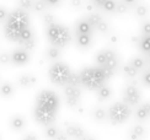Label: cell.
Wrapping results in <instances>:
<instances>
[{
	"label": "cell",
	"instance_id": "1",
	"mask_svg": "<svg viewBox=\"0 0 150 140\" xmlns=\"http://www.w3.org/2000/svg\"><path fill=\"white\" fill-rule=\"evenodd\" d=\"M46 35H47L49 43H51V46L59 48V49L64 48L71 42V33L69 28L57 22L47 27Z\"/></svg>",
	"mask_w": 150,
	"mask_h": 140
},
{
	"label": "cell",
	"instance_id": "2",
	"mask_svg": "<svg viewBox=\"0 0 150 140\" xmlns=\"http://www.w3.org/2000/svg\"><path fill=\"white\" fill-rule=\"evenodd\" d=\"M79 78H80V85L85 86L87 90H96V91L107 81L105 79L102 70L98 66L83 69L79 73Z\"/></svg>",
	"mask_w": 150,
	"mask_h": 140
},
{
	"label": "cell",
	"instance_id": "3",
	"mask_svg": "<svg viewBox=\"0 0 150 140\" xmlns=\"http://www.w3.org/2000/svg\"><path fill=\"white\" fill-rule=\"evenodd\" d=\"M130 116H132V108L124 105L123 102H116L111 105L107 113V118L113 125L123 124L130 118Z\"/></svg>",
	"mask_w": 150,
	"mask_h": 140
},
{
	"label": "cell",
	"instance_id": "4",
	"mask_svg": "<svg viewBox=\"0 0 150 140\" xmlns=\"http://www.w3.org/2000/svg\"><path fill=\"white\" fill-rule=\"evenodd\" d=\"M70 69L67 64L64 63H60L57 62L49 68L48 70V76L51 81L55 85H59V86H67V82L70 78Z\"/></svg>",
	"mask_w": 150,
	"mask_h": 140
},
{
	"label": "cell",
	"instance_id": "5",
	"mask_svg": "<svg viewBox=\"0 0 150 140\" xmlns=\"http://www.w3.org/2000/svg\"><path fill=\"white\" fill-rule=\"evenodd\" d=\"M6 26L12 27L17 31H22L23 28L30 27V17L26 11L21 9H16L6 17Z\"/></svg>",
	"mask_w": 150,
	"mask_h": 140
},
{
	"label": "cell",
	"instance_id": "6",
	"mask_svg": "<svg viewBox=\"0 0 150 140\" xmlns=\"http://www.w3.org/2000/svg\"><path fill=\"white\" fill-rule=\"evenodd\" d=\"M36 106H41L48 108V110L57 111L59 106V98L55 92L49 90H43L36 98Z\"/></svg>",
	"mask_w": 150,
	"mask_h": 140
},
{
	"label": "cell",
	"instance_id": "7",
	"mask_svg": "<svg viewBox=\"0 0 150 140\" xmlns=\"http://www.w3.org/2000/svg\"><path fill=\"white\" fill-rule=\"evenodd\" d=\"M33 116H35V119L40 124L45 125V127H48V125H52L53 122L55 120V117H57V111L48 110V108L41 107V106H35Z\"/></svg>",
	"mask_w": 150,
	"mask_h": 140
},
{
	"label": "cell",
	"instance_id": "8",
	"mask_svg": "<svg viewBox=\"0 0 150 140\" xmlns=\"http://www.w3.org/2000/svg\"><path fill=\"white\" fill-rule=\"evenodd\" d=\"M139 101H140L139 88L127 84L123 92V103L127 105L128 107H137L139 105Z\"/></svg>",
	"mask_w": 150,
	"mask_h": 140
},
{
	"label": "cell",
	"instance_id": "9",
	"mask_svg": "<svg viewBox=\"0 0 150 140\" xmlns=\"http://www.w3.org/2000/svg\"><path fill=\"white\" fill-rule=\"evenodd\" d=\"M64 134L68 136L69 140H80L83 136L86 135V132L84 128L79 124L75 123H65V130Z\"/></svg>",
	"mask_w": 150,
	"mask_h": 140
},
{
	"label": "cell",
	"instance_id": "10",
	"mask_svg": "<svg viewBox=\"0 0 150 140\" xmlns=\"http://www.w3.org/2000/svg\"><path fill=\"white\" fill-rule=\"evenodd\" d=\"M30 62V54L22 48H16L10 54V63L14 65H25Z\"/></svg>",
	"mask_w": 150,
	"mask_h": 140
},
{
	"label": "cell",
	"instance_id": "11",
	"mask_svg": "<svg viewBox=\"0 0 150 140\" xmlns=\"http://www.w3.org/2000/svg\"><path fill=\"white\" fill-rule=\"evenodd\" d=\"M26 119H25L23 116H21V114H14L10 120H9V125H10V128L12 130H15V132H21L25 128H26Z\"/></svg>",
	"mask_w": 150,
	"mask_h": 140
},
{
	"label": "cell",
	"instance_id": "12",
	"mask_svg": "<svg viewBox=\"0 0 150 140\" xmlns=\"http://www.w3.org/2000/svg\"><path fill=\"white\" fill-rule=\"evenodd\" d=\"M146 135V128L143 124H137L132 127V129L128 133L129 140H142Z\"/></svg>",
	"mask_w": 150,
	"mask_h": 140
},
{
	"label": "cell",
	"instance_id": "13",
	"mask_svg": "<svg viewBox=\"0 0 150 140\" xmlns=\"http://www.w3.org/2000/svg\"><path fill=\"white\" fill-rule=\"evenodd\" d=\"M36 82H37V78L35 75H31V74H22L17 78V84L23 88L32 87Z\"/></svg>",
	"mask_w": 150,
	"mask_h": 140
},
{
	"label": "cell",
	"instance_id": "14",
	"mask_svg": "<svg viewBox=\"0 0 150 140\" xmlns=\"http://www.w3.org/2000/svg\"><path fill=\"white\" fill-rule=\"evenodd\" d=\"M93 30L89 22H87L85 18H81L80 21H78L76 23V26H75V33H78V35H92L93 36Z\"/></svg>",
	"mask_w": 150,
	"mask_h": 140
},
{
	"label": "cell",
	"instance_id": "15",
	"mask_svg": "<svg viewBox=\"0 0 150 140\" xmlns=\"http://www.w3.org/2000/svg\"><path fill=\"white\" fill-rule=\"evenodd\" d=\"M75 41H76L78 47L83 48V49H87L92 43V35H78V33H75Z\"/></svg>",
	"mask_w": 150,
	"mask_h": 140
},
{
	"label": "cell",
	"instance_id": "16",
	"mask_svg": "<svg viewBox=\"0 0 150 140\" xmlns=\"http://www.w3.org/2000/svg\"><path fill=\"white\" fill-rule=\"evenodd\" d=\"M149 118V102H145L144 105L139 106L135 111V119L138 122L143 123Z\"/></svg>",
	"mask_w": 150,
	"mask_h": 140
},
{
	"label": "cell",
	"instance_id": "17",
	"mask_svg": "<svg viewBox=\"0 0 150 140\" xmlns=\"http://www.w3.org/2000/svg\"><path fill=\"white\" fill-rule=\"evenodd\" d=\"M15 93V87L14 85L9 81H4L0 84V96L4 98H10L12 95Z\"/></svg>",
	"mask_w": 150,
	"mask_h": 140
},
{
	"label": "cell",
	"instance_id": "18",
	"mask_svg": "<svg viewBox=\"0 0 150 140\" xmlns=\"http://www.w3.org/2000/svg\"><path fill=\"white\" fill-rule=\"evenodd\" d=\"M128 64L132 66L135 71H143L144 69H146V59H144L143 57H134L129 60Z\"/></svg>",
	"mask_w": 150,
	"mask_h": 140
},
{
	"label": "cell",
	"instance_id": "19",
	"mask_svg": "<svg viewBox=\"0 0 150 140\" xmlns=\"http://www.w3.org/2000/svg\"><path fill=\"white\" fill-rule=\"evenodd\" d=\"M96 93H97V98H98L100 102H105V101H107V100L111 98V96H112V90H111L110 86H107V85L105 84V85H102V86L96 91Z\"/></svg>",
	"mask_w": 150,
	"mask_h": 140
},
{
	"label": "cell",
	"instance_id": "20",
	"mask_svg": "<svg viewBox=\"0 0 150 140\" xmlns=\"http://www.w3.org/2000/svg\"><path fill=\"white\" fill-rule=\"evenodd\" d=\"M85 20H86L87 22H89V25H90V26H91L93 30H95L97 25L103 20V17H102V15L100 14V12L92 11V12H89V15H87V16L85 17Z\"/></svg>",
	"mask_w": 150,
	"mask_h": 140
},
{
	"label": "cell",
	"instance_id": "21",
	"mask_svg": "<svg viewBox=\"0 0 150 140\" xmlns=\"http://www.w3.org/2000/svg\"><path fill=\"white\" fill-rule=\"evenodd\" d=\"M20 32L21 31H17V30L12 28V27L6 26V25L4 26V35L11 42H16L17 43L18 41H20Z\"/></svg>",
	"mask_w": 150,
	"mask_h": 140
},
{
	"label": "cell",
	"instance_id": "22",
	"mask_svg": "<svg viewBox=\"0 0 150 140\" xmlns=\"http://www.w3.org/2000/svg\"><path fill=\"white\" fill-rule=\"evenodd\" d=\"M60 57H62V49L55 48V47H52V46L49 47V48H47V50H46V58H47L48 60L57 63Z\"/></svg>",
	"mask_w": 150,
	"mask_h": 140
},
{
	"label": "cell",
	"instance_id": "23",
	"mask_svg": "<svg viewBox=\"0 0 150 140\" xmlns=\"http://www.w3.org/2000/svg\"><path fill=\"white\" fill-rule=\"evenodd\" d=\"M62 130L59 129V127L57 125H48L46 127V129H45V136L48 139V140H55V138H57L59 135V133Z\"/></svg>",
	"mask_w": 150,
	"mask_h": 140
},
{
	"label": "cell",
	"instance_id": "24",
	"mask_svg": "<svg viewBox=\"0 0 150 140\" xmlns=\"http://www.w3.org/2000/svg\"><path fill=\"white\" fill-rule=\"evenodd\" d=\"M92 118L98 123H102L107 119V112L102 107H96L92 110Z\"/></svg>",
	"mask_w": 150,
	"mask_h": 140
},
{
	"label": "cell",
	"instance_id": "25",
	"mask_svg": "<svg viewBox=\"0 0 150 140\" xmlns=\"http://www.w3.org/2000/svg\"><path fill=\"white\" fill-rule=\"evenodd\" d=\"M63 92L67 97H73V98H78V100H80V97H81V90L79 87L64 86Z\"/></svg>",
	"mask_w": 150,
	"mask_h": 140
},
{
	"label": "cell",
	"instance_id": "26",
	"mask_svg": "<svg viewBox=\"0 0 150 140\" xmlns=\"http://www.w3.org/2000/svg\"><path fill=\"white\" fill-rule=\"evenodd\" d=\"M138 47L140 49L142 53L144 54H149V49H150V40L149 37H144V36H140L139 37V42H138Z\"/></svg>",
	"mask_w": 150,
	"mask_h": 140
},
{
	"label": "cell",
	"instance_id": "27",
	"mask_svg": "<svg viewBox=\"0 0 150 140\" xmlns=\"http://www.w3.org/2000/svg\"><path fill=\"white\" fill-rule=\"evenodd\" d=\"M122 73L124 74V76L130 81V80H133L137 78V75H138V71H135V70L130 66L129 64H126V65H123L122 68Z\"/></svg>",
	"mask_w": 150,
	"mask_h": 140
},
{
	"label": "cell",
	"instance_id": "28",
	"mask_svg": "<svg viewBox=\"0 0 150 140\" xmlns=\"http://www.w3.org/2000/svg\"><path fill=\"white\" fill-rule=\"evenodd\" d=\"M96 31L100 33V35H103V36H107L110 32H111V26L110 23L107 21L102 20L101 22H100L97 26H96Z\"/></svg>",
	"mask_w": 150,
	"mask_h": 140
},
{
	"label": "cell",
	"instance_id": "29",
	"mask_svg": "<svg viewBox=\"0 0 150 140\" xmlns=\"http://www.w3.org/2000/svg\"><path fill=\"white\" fill-rule=\"evenodd\" d=\"M32 38H35V35H33V32H32V30H31L30 27L23 28L21 32H20V41L17 42V44L21 43V42L30 41V40H32Z\"/></svg>",
	"mask_w": 150,
	"mask_h": 140
},
{
	"label": "cell",
	"instance_id": "30",
	"mask_svg": "<svg viewBox=\"0 0 150 140\" xmlns=\"http://www.w3.org/2000/svg\"><path fill=\"white\" fill-rule=\"evenodd\" d=\"M36 44H37L36 38H32V40H30V41H26V42H21V43H18V46H20V48H22L23 50H26V52L28 53V52H32V50L35 49Z\"/></svg>",
	"mask_w": 150,
	"mask_h": 140
},
{
	"label": "cell",
	"instance_id": "31",
	"mask_svg": "<svg viewBox=\"0 0 150 140\" xmlns=\"http://www.w3.org/2000/svg\"><path fill=\"white\" fill-rule=\"evenodd\" d=\"M42 21L48 27V26H51V25L55 23V16L52 14L51 11H46V12L42 14Z\"/></svg>",
	"mask_w": 150,
	"mask_h": 140
},
{
	"label": "cell",
	"instance_id": "32",
	"mask_svg": "<svg viewBox=\"0 0 150 140\" xmlns=\"http://www.w3.org/2000/svg\"><path fill=\"white\" fill-rule=\"evenodd\" d=\"M32 10L36 12V14H43V12L47 11V8H46V4L43 0H37V1H33V5H32Z\"/></svg>",
	"mask_w": 150,
	"mask_h": 140
},
{
	"label": "cell",
	"instance_id": "33",
	"mask_svg": "<svg viewBox=\"0 0 150 140\" xmlns=\"http://www.w3.org/2000/svg\"><path fill=\"white\" fill-rule=\"evenodd\" d=\"M67 86L79 87V86H80V78H79V74H76V73H71L69 80H68V82H67Z\"/></svg>",
	"mask_w": 150,
	"mask_h": 140
},
{
	"label": "cell",
	"instance_id": "34",
	"mask_svg": "<svg viewBox=\"0 0 150 140\" xmlns=\"http://www.w3.org/2000/svg\"><path fill=\"white\" fill-rule=\"evenodd\" d=\"M129 11V9L127 8V5L124 4V1H116V9H115V14L118 15H124Z\"/></svg>",
	"mask_w": 150,
	"mask_h": 140
},
{
	"label": "cell",
	"instance_id": "35",
	"mask_svg": "<svg viewBox=\"0 0 150 140\" xmlns=\"http://www.w3.org/2000/svg\"><path fill=\"white\" fill-rule=\"evenodd\" d=\"M140 82H142V85H144L145 87H149V85H150V73H149L148 69H145V70H143L142 71Z\"/></svg>",
	"mask_w": 150,
	"mask_h": 140
},
{
	"label": "cell",
	"instance_id": "36",
	"mask_svg": "<svg viewBox=\"0 0 150 140\" xmlns=\"http://www.w3.org/2000/svg\"><path fill=\"white\" fill-rule=\"evenodd\" d=\"M134 12H135V15L137 16H139V17H143L144 18L148 14V9H146V6L144 5H142V4H138L134 8Z\"/></svg>",
	"mask_w": 150,
	"mask_h": 140
},
{
	"label": "cell",
	"instance_id": "37",
	"mask_svg": "<svg viewBox=\"0 0 150 140\" xmlns=\"http://www.w3.org/2000/svg\"><path fill=\"white\" fill-rule=\"evenodd\" d=\"M32 5L33 1H31V0H21V1H18V9L27 12L28 10H32Z\"/></svg>",
	"mask_w": 150,
	"mask_h": 140
},
{
	"label": "cell",
	"instance_id": "38",
	"mask_svg": "<svg viewBox=\"0 0 150 140\" xmlns=\"http://www.w3.org/2000/svg\"><path fill=\"white\" fill-rule=\"evenodd\" d=\"M95 62H96V64H97L98 68L106 64V57L103 54V50H100V52H97L95 54Z\"/></svg>",
	"mask_w": 150,
	"mask_h": 140
},
{
	"label": "cell",
	"instance_id": "39",
	"mask_svg": "<svg viewBox=\"0 0 150 140\" xmlns=\"http://www.w3.org/2000/svg\"><path fill=\"white\" fill-rule=\"evenodd\" d=\"M65 105L69 107V108L76 110V108L80 106V100H78V98H73V97H67V98H65Z\"/></svg>",
	"mask_w": 150,
	"mask_h": 140
},
{
	"label": "cell",
	"instance_id": "40",
	"mask_svg": "<svg viewBox=\"0 0 150 140\" xmlns=\"http://www.w3.org/2000/svg\"><path fill=\"white\" fill-rule=\"evenodd\" d=\"M140 31H142V36L149 37V33H150V25H149V21H144V22L142 23Z\"/></svg>",
	"mask_w": 150,
	"mask_h": 140
},
{
	"label": "cell",
	"instance_id": "41",
	"mask_svg": "<svg viewBox=\"0 0 150 140\" xmlns=\"http://www.w3.org/2000/svg\"><path fill=\"white\" fill-rule=\"evenodd\" d=\"M100 69L102 70V73H103V76H105V79H106V80H108L110 78H112V76H113V75L116 74L115 71H112V70H111V69H108V68L106 66V65H102V66H100Z\"/></svg>",
	"mask_w": 150,
	"mask_h": 140
},
{
	"label": "cell",
	"instance_id": "42",
	"mask_svg": "<svg viewBox=\"0 0 150 140\" xmlns=\"http://www.w3.org/2000/svg\"><path fill=\"white\" fill-rule=\"evenodd\" d=\"M107 36H108V42L111 44H118L120 43V36H118L116 32H110Z\"/></svg>",
	"mask_w": 150,
	"mask_h": 140
},
{
	"label": "cell",
	"instance_id": "43",
	"mask_svg": "<svg viewBox=\"0 0 150 140\" xmlns=\"http://www.w3.org/2000/svg\"><path fill=\"white\" fill-rule=\"evenodd\" d=\"M0 64L1 65H8L10 64V54L9 53H0Z\"/></svg>",
	"mask_w": 150,
	"mask_h": 140
},
{
	"label": "cell",
	"instance_id": "44",
	"mask_svg": "<svg viewBox=\"0 0 150 140\" xmlns=\"http://www.w3.org/2000/svg\"><path fill=\"white\" fill-rule=\"evenodd\" d=\"M45 4H46V8H53V6L60 5V1H58V0H46Z\"/></svg>",
	"mask_w": 150,
	"mask_h": 140
},
{
	"label": "cell",
	"instance_id": "45",
	"mask_svg": "<svg viewBox=\"0 0 150 140\" xmlns=\"http://www.w3.org/2000/svg\"><path fill=\"white\" fill-rule=\"evenodd\" d=\"M8 17V11H6L5 8H3V6H0V22L5 21V18Z\"/></svg>",
	"mask_w": 150,
	"mask_h": 140
},
{
	"label": "cell",
	"instance_id": "46",
	"mask_svg": "<svg viewBox=\"0 0 150 140\" xmlns=\"http://www.w3.org/2000/svg\"><path fill=\"white\" fill-rule=\"evenodd\" d=\"M23 140H40L38 136H37L36 134H32V133H28V134H26L23 136Z\"/></svg>",
	"mask_w": 150,
	"mask_h": 140
},
{
	"label": "cell",
	"instance_id": "47",
	"mask_svg": "<svg viewBox=\"0 0 150 140\" xmlns=\"http://www.w3.org/2000/svg\"><path fill=\"white\" fill-rule=\"evenodd\" d=\"M55 140H69V139H68V136L64 134V132H60L59 135L55 138Z\"/></svg>",
	"mask_w": 150,
	"mask_h": 140
},
{
	"label": "cell",
	"instance_id": "48",
	"mask_svg": "<svg viewBox=\"0 0 150 140\" xmlns=\"http://www.w3.org/2000/svg\"><path fill=\"white\" fill-rule=\"evenodd\" d=\"M81 5H83V3L80 0H73L71 1V6H74V8H80Z\"/></svg>",
	"mask_w": 150,
	"mask_h": 140
},
{
	"label": "cell",
	"instance_id": "49",
	"mask_svg": "<svg viewBox=\"0 0 150 140\" xmlns=\"http://www.w3.org/2000/svg\"><path fill=\"white\" fill-rule=\"evenodd\" d=\"M80 140H96L95 138H93V136H91V135H85V136H83V138H81Z\"/></svg>",
	"mask_w": 150,
	"mask_h": 140
},
{
	"label": "cell",
	"instance_id": "50",
	"mask_svg": "<svg viewBox=\"0 0 150 140\" xmlns=\"http://www.w3.org/2000/svg\"><path fill=\"white\" fill-rule=\"evenodd\" d=\"M132 42H133V43H138V42H139V37H138V36L132 37Z\"/></svg>",
	"mask_w": 150,
	"mask_h": 140
},
{
	"label": "cell",
	"instance_id": "51",
	"mask_svg": "<svg viewBox=\"0 0 150 140\" xmlns=\"http://www.w3.org/2000/svg\"><path fill=\"white\" fill-rule=\"evenodd\" d=\"M0 140H1V138H0Z\"/></svg>",
	"mask_w": 150,
	"mask_h": 140
}]
</instances>
